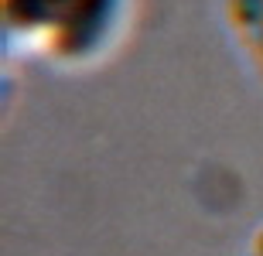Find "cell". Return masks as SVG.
<instances>
[{
    "label": "cell",
    "mask_w": 263,
    "mask_h": 256,
    "mask_svg": "<svg viewBox=\"0 0 263 256\" xmlns=\"http://www.w3.org/2000/svg\"><path fill=\"white\" fill-rule=\"evenodd\" d=\"M4 48L38 55L62 72H86L117 55L137 0H0Z\"/></svg>",
    "instance_id": "obj_1"
},
{
    "label": "cell",
    "mask_w": 263,
    "mask_h": 256,
    "mask_svg": "<svg viewBox=\"0 0 263 256\" xmlns=\"http://www.w3.org/2000/svg\"><path fill=\"white\" fill-rule=\"evenodd\" d=\"M222 21L263 86V0H222Z\"/></svg>",
    "instance_id": "obj_2"
},
{
    "label": "cell",
    "mask_w": 263,
    "mask_h": 256,
    "mask_svg": "<svg viewBox=\"0 0 263 256\" xmlns=\"http://www.w3.org/2000/svg\"><path fill=\"white\" fill-rule=\"evenodd\" d=\"M250 256H263V222L253 229V236H250Z\"/></svg>",
    "instance_id": "obj_3"
}]
</instances>
